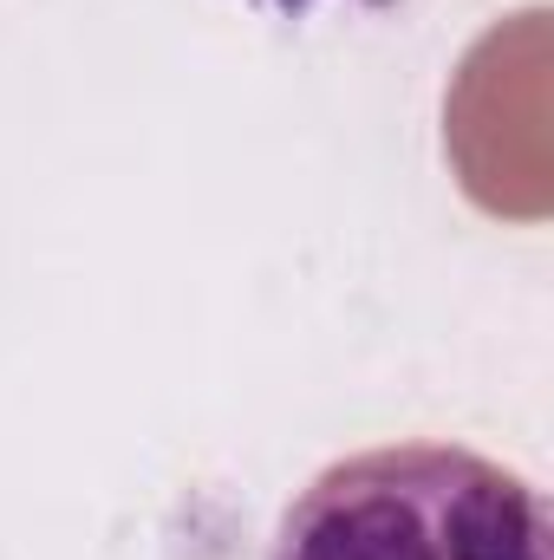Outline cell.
Listing matches in <instances>:
<instances>
[{"mask_svg":"<svg viewBox=\"0 0 554 560\" xmlns=\"http://www.w3.org/2000/svg\"><path fill=\"white\" fill-rule=\"evenodd\" d=\"M268 560H549V502L470 443H372L280 509Z\"/></svg>","mask_w":554,"mask_h":560,"instance_id":"obj_1","label":"cell"}]
</instances>
